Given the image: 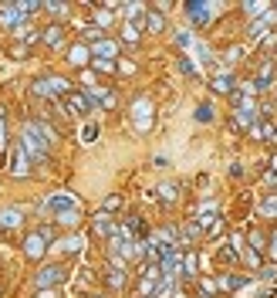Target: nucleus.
I'll return each mask as SVG.
<instances>
[{"label": "nucleus", "instance_id": "f257e3e1", "mask_svg": "<svg viewBox=\"0 0 277 298\" xmlns=\"http://www.w3.org/2000/svg\"><path fill=\"white\" fill-rule=\"evenodd\" d=\"M129 119H132V129L139 132V136H145L149 129L155 126V109L149 98H135L132 109H129Z\"/></svg>", "mask_w": 277, "mask_h": 298}, {"label": "nucleus", "instance_id": "f03ea898", "mask_svg": "<svg viewBox=\"0 0 277 298\" xmlns=\"http://www.w3.org/2000/svg\"><path fill=\"white\" fill-rule=\"evenodd\" d=\"M41 210H47V214H54V220H61V217H68V214H78V200L61 190V193L47 196L44 204H41Z\"/></svg>", "mask_w": 277, "mask_h": 298}, {"label": "nucleus", "instance_id": "7ed1b4c3", "mask_svg": "<svg viewBox=\"0 0 277 298\" xmlns=\"http://www.w3.org/2000/svg\"><path fill=\"white\" fill-rule=\"evenodd\" d=\"M34 95L37 98H51V95H71V81L68 78H37L34 81Z\"/></svg>", "mask_w": 277, "mask_h": 298}, {"label": "nucleus", "instance_id": "20e7f679", "mask_svg": "<svg viewBox=\"0 0 277 298\" xmlns=\"http://www.w3.org/2000/svg\"><path fill=\"white\" fill-rule=\"evenodd\" d=\"M7 166H11V173L14 176H31V156H27V153H24V146H21V139H17V142H14L11 146V153H7Z\"/></svg>", "mask_w": 277, "mask_h": 298}, {"label": "nucleus", "instance_id": "39448f33", "mask_svg": "<svg viewBox=\"0 0 277 298\" xmlns=\"http://www.w3.org/2000/svg\"><path fill=\"white\" fill-rule=\"evenodd\" d=\"M65 264H44L37 275H34V285L41 288V291H51V285H58V281H65Z\"/></svg>", "mask_w": 277, "mask_h": 298}, {"label": "nucleus", "instance_id": "423d86ee", "mask_svg": "<svg viewBox=\"0 0 277 298\" xmlns=\"http://www.w3.org/2000/svg\"><path fill=\"white\" fill-rule=\"evenodd\" d=\"M0 24H4V27L14 34L17 27H24V24H27V17H24V11L17 7V4H4V7H0Z\"/></svg>", "mask_w": 277, "mask_h": 298}, {"label": "nucleus", "instance_id": "0eeeda50", "mask_svg": "<svg viewBox=\"0 0 277 298\" xmlns=\"http://www.w3.org/2000/svg\"><path fill=\"white\" fill-rule=\"evenodd\" d=\"M65 112L68 115H88V112H95V109H91L85 92H71V95H65Z\"/></svg>", "mask_w": 277, "mask_h": 298}, {"label": "nucleus", "instance_id": "6e6552de", "mask_svg": "<svg viewBox=\"0 0 277 298\" xmlns=\"http://www.w3.org/2000/svg\"><path fill=\"white\" fill-rule=\"evenodd\" d=\"M44 251H47V241L37 234V230L24 237V254H27V258H34V261H37V258H44Z\"/></svg>", "mask_w": 277, "mask_h": 298}, {"label": "nucleus", "instance_id": "1a4fd4ad", "mask_svg": "<svg viewBox=\"0 0 277 298\" xmlns=\"http://www.w3.org/2000/svg\"><path fill=\"white\" fill-rule=\"evenodd\" d=\"M115 55H119V41H108V37H101L98 44H91V58H105V61H112Z\"/></svg>", "mask_w": 277, "mask_h": 298}, {"label": "nucleus", "instance_id": "9d476101", "mask_svg": "<svg viewBox=\"0 0 277 298\" xmlns=\"http://www.w3.org/2000/svg\"><path fill=\"white\" fill-rule=\"evenodd\" d=\"M21 224H24V214L17 207H4V210H0V227L14 230V227H21Z\"/></svg>", "mask_w": 277, "mask_h": 298}, {"label": "nucleus", "instance_id": "9b49d317", "mask_svg": "<svg viewBox=\"0 0 277 298\" xmlns=\"http://www.w3.org/2000/svg\"><path fill=\"white\" fill-rule=\"evenodd\" d=\"M186 14L196 24H206V21H210V14H213V7H210V4H196V0H193V4H186Z\"/></svg>", "mask_w": 277, "mask_h": 298}, {"label": "nucleus", "instance_id": "f8f14e48", "mask_svg": "<svg viewBox=\"0 0 277 298\" xmlns=\"http://www.w3.org/2000/svg\"><path fill=\"white\" fill-rule=\"evenodd\" d=\"M88 58H91V51L85 44H75L71 51H68V65H75V68H85L88 65Z\"/></svg>", "mask_w": 277, "mask_h": 298}, {"label": "nucleus", "instance_id": "ddd939ff", "mask_svg": "<svg viewBox=\"0 0 277 298\" xmlns=\"http://www.w3.org/2000/svg\"><path fill=\"white\" fill-rule=\"evenodd\" d=\"M41 41H44L47 47H58L61 41H65V27H61V24H51V27H44V34H41Z\"/></svg>", "mask_w": 277, "mask_h": 298}, {"label": "nucleus", "instance_id": "4468645a", "mask_svg": "<svg viewBox=\"0 0 277 298\" xmlns=\"http://www.w3.org/2000/svg\"><path fill=\"white\" fill-rule=\"evenodd\" d=\"M115 227H119V224H112V217H105V214H98V217H95V234H98V237H115Z\"/></svg>", "mask_w": 277, "mask_h": 298}, {"label": "nucleus", "instance_id": "2eb2a0df", "mask_svg": "<svg viewBox=\"0 0 277 298\" xmlns=\"http://www.w3.org/2000/svg\"><path fill=\"white\" fill-rule=\"evenodd\" d=\"M250 278L247 275H223L220 281H216V288H223V291H237V288H244Z\"/></svg>", "mask_w": 277, "mask_h": 298}, {"label": "nucleus", "instance_id": "dca6fc26", "mask_svg": "<svg viewBox=\"0 0 277 298\" xmlns=\"http://www.w3.org/2000/svg\"><path fill=\"white\" fill-rule=\"evenodd\" d=\"M145 31H152V34L166 31V17H162V11H159V7H155V11H149V17H145Z\"/></svg>", "mask_w": 277, "mask_h": 298}, {"label": "nucleus", "instance_id": "f3484780", "mask_svg": "<svg viewBox=\"0 0 277 298\" xmlns=\"http://www.w3.org/2000/svg\"><path fill=\"white\" fill-rule=\"evenodd\" d=\"M213 92H220V95H233V78L227 75V71L220 68V75L213 78Z\"/></svg>", "mask_w": 277, "mask_h": 298}, {"label": "nucleus", "instance_id": "a211bd4d", "mask_svg": "<svg viewBox=\"0 0 277 298\" xmlns=\"http://www.w3.org/2000/svg\"><path fill=\"white\" fill-rule=\"evenodd\" d=\"M257 210H260V217H277V193H267Z\"/></svg>", "mask_w": 277, "mask_h": 298}, {"label": "nucleus", "instance_id": "6ab92c4d", "mask_svg": "<svg viewBox=\"0 0 277 298\" xmlns=\"http://www.w3.org/2000/svg\"><path fill=\"white\" fill-rule=\"evenodd\" d=\"M196 268H200L196 254H193V251H186V254H183V275H186V278H196Z\"/></svg>", "mask_w": 277, "mask_h": 298}, {"label": "nucleus", "instance_id": "aec40b11", "mask_svg": "<svg viewBox=\"0 0 277 298\" xmlns=\"http://www.w3.org/2000/svg\"><path fill=\"white\" fill-rule=\"evenodd\" d=\"M244 11L250 14V17H264V14L270 11V4H267V0H250V4H247Z\"/></svg>", "mask_w": 277, "mask_h": 298}, {"label": "nucleus", "instance_id": "412c9836", "mask_svg": "<svg viewBox=\"0 0 277 298\" xmlns=\"http://www.w3.org/2000/svg\"><path fill=\"white\" fill-rule=\"evenodd\" d=\"M250 251L260 258V251H267V237L260 234V230H250Z\"/></svg>", "mask_w": 277, "mask_h": 298}, {"label": "nucleus", "instance_id": "4be33fe9", "mask_svg": "<svg viewBox=\"0 0 277 298\" xmlns=\"http://www.w3.org/2000/svg\"><path fill=\"white\" fill-rule=\"evenodd\" d=\"M81 237H65V241H58V251H65V254H75V251H81Z\"/></svg>", "mask_w": 277, "mask_h": 298}, {"label": "nucleus", "instance_id": "5701e85b", "mask_svg": "<svg viewBox=\"0 0 277 298\" xmlns=\"http://www.w3.org/2000/svg\"><path fill=\"white\" fill-rule=\"evenodd\" d=\"M267 34H270V27H267L264 21H254V24H250V37H254V41H264Z\"/></svg>", "mask_w": 277, "mask_h": 298}, {"label": "nucleus", "instance_id": "b1692460", "mask_svg": "<svg viewBox=\"0 0 277 298\" xmlns=\"http://www.w3.org/2000/svg\"><path fill=\"white\" fill-rule=\"evenodd\" d=\"M196 122H213V105L210 102H200V105H196Z\"/></svg>", "mask_w": 277, "mask_h": 298}, {"label": "nucleus", "instance_id": "393cba45", "mask_svg": "<svg viewBox=\"0 0 277 298\" xmlns=\"http://www.w3.org/2000/svg\"><path fill=\"white\" fill-rule=\"evenodd\" d=\"M122 41H125V44H139V27L122 24Z\"/></svg>", "mask_w": 277, "mask_h": 298}, {"label": "nucleus", "instance_id": "a878e982", "mask_svg": "<svg viewBox=\"0 0 277 298\" xmlns=\"http://www.w3.org/2000/svg\"><path fill=\"white\" fill-rule=\"evenodd\" d=\"M95 139H98V126H95V122L81 126V142H95Z\"/></svg>", "mask_w": 277, "mask_h": 298}, {"label": "nucleus", "instance_id": "bb28decb", "mask_svg": "<svg viewBox=\"0 0 277 298\" xmlns=\"http://www.w3.org/2000/svg\"><path fill=\"white\" fill-rule=\"evenodd\" d=\"M44 7L54 14V17H68V4H61V0H51V4H44Z\"/></svg>", "mask_w": 277, "mask_h": 298}, {"label": "nucleus", "instance_id": "cd10ccee", "mask_svg": "<svg viewBox=\"0 0 277 298\" xmlns=\"http://www.w3.org/2000/svg\"><path fill=\"white\" fill-rule=\"evenodd\" d=\"M125 285V271H115V268H112L108 271V288H122Z\"/></svg>", "mask_w": 277, "mask_h": 298}, {"label": "nucleus", "instance_id": "c85d7f7f", "mask_svg": "<svg viewBox=\"0 0 277 298\" xmlns=\"http://www.w3.org/2000/svg\"><path fill=\"white\" fill-rule=\"evenodd\" d=\"M17 7L24 11V17H31V14H37V11H41V4H37V0H21Z\"/></svg>", "mask_w": 277, "mask_h": 298}, {"label": "nucleus", "instance_id": "c756f323", "mask_svg": "<svg viewBox=\"0 0 277 298\" xmlns=\"http://www.w3.org/2000/svg\"><path fill=\"white\" fill-rule=\"evenodd\" d=\"M91 65H95V68H98V71H115V68H119L115 61H105V58H95Z\"/></svg>", "mask_w": 277, "mask_h": 298}, {"label": "nucleus", "instance_id": "7c9ffc66", "mask_svg": "<svg viewBox=\"0 0 277 298\" xmlns=\"http://www.w3.org/2000/svg\"><path fill=\"white\" fill-rule=\"evenodd\" d=\"M179 71H183V75H196V68H193V61H189L186 55H179Z\"/></svg>", "mask_w": 277, "mask_h": 298}, {"label": "nucleus", "instance_id": "2f4dec72", "mask_svg": "<svg viewBox=\"0 0 277 298\" xmlns=\"http://www.w3.org/2000/svg\"><path fill=\"white\" fill-rule=\"evenodd\" d=\"M176 196H179V186L176 183H166V186H162V200H176Z\"/></svg>", "mask_w": 277, "mask_h": 298}, {"label": "nucleus", "instance_id": "473e14b6", "mask_svg": "<svg viewBox=\"0 0 277 298\" xmlns=\"http://www.w3.org/2000/svg\"><path fill=\"white\" fill-rule=\"evenodd\" d=\"M176 44L179 47H189V44H193V34H189V31H176Z\"/></svg>", "mask_w": 277, "mask_h": 298}, {"label": "nucleus", "instance_id": "72a5a7b5", "mask_svg": "<svg viewBox=\"0 0 277 298\" xmlns=\"http://www.w3.org/2000/svg\"><path fill=\"white\" fill-rule=\"evenodd\" d=\"M200 288H203V295H213V291H216V281H210V278H203V281H200Z\"/></svg>", "mask_w": 277, "mask_h": 298}, {"label": "nucleus", "instance_id": "f704fd0d", "mask_svg": "<svg viewBox=\"0 0 277 298\" xmlns=\"http://www.w3.org/2000/svg\"><path fill=\"white\" fill-rule=\"evenodd\" d=\"M240 55H244V47H230V51H227V61L233 65V61H240Z\"/></svg>", "mask_w": 277, "mask_h": 298}, {"label": "nucleus", "instance_id": "c9c22d12", "mask_svg": "<svg viewBox=\"0 0 277 298\" xmlns=\"http://www.w3.org/2000/svg\"><path fill=\"white\" fill-rule=\"evenodd\" d=\"M122 204V200H119V196H108V200H105V210H115V207Z\"/></svg>", "mask_w": 277, "mask_h": 298}, {"label": "nucleus", "instance_id": "e433bc0d", "mask_svg": "<svg viewBox=\"0 0 277 298\" xmlns=\"http://www.w3.org/2000/svg\"><path fill=\"white\" fill-rule=\"evenodd\" d=\"M260 278H264V281H270V278H277V271H274V268H264V271H260Z\"/></svg>", "mask_w": 277, "mask_h": 298}, {"label": "nucleus", "instance_id": "4c0bfd02", "mask_svg": "<svg viewBox=\"0 0 277 298\" xmlns=\"http://www.w3.org/2000/svg\"><path fill=\"white\" fill-rule=\"evenodd\" d=\"M270 258L277 261V230H274V237H270Z\"/></svg>", "mask_w": 277, "mask_h": 298}, {"label": "nucleus", "instance_id": "58836bf2", "mask_svg": "<svg viewBox=\"0 0 277 298\" xmlns=\"http://www.w3.org/2000/svg\"><path fill=\"white\" fill-rule=\"evenodd\" d=\"M37 298H54V291H41V295H37Z\"/></svg>", "mask_w": 277, "mask_h": 298}, {"label": "nucleus", "instance_id": "ea45409f", "mask_svg": "<svg viewBox=\"0 0 277 298\" xmlns=\"http://www.w3.org/2000/svg\"><path fill=\"white\" fill-rule=\"evenodd\" d=\"M270 166H274V173H277V153H274V160H270Z\"/></svg>", "mask_w": 277, "mask_h": 298}]
</instances>
